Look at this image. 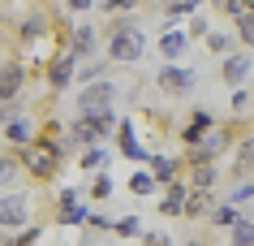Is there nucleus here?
I'll use <instances>...</instances> for the list:
<instances>
[{
    "instance_id": "6ab92c4d",
    "label": "nucleus",
    "mask_w": 254,
    "mask_h": 246,
    "mask_svg": "<svg viewBox=\"0 0 254 246\" xmlns=\"http://www.w3.org/2000/svg\"><path fill=\"white\" fill-rule=\"evenodd\" d=\"M228 112H233L237 121H250L254 125V91H250V82H246V86H233V95H228Z\"/></svg>"
},
{
    "instance_id": "ddd939ff",
    "label": "nucleus",
    "mask_w": 254,
    "mask_h": 246,
    "mask_svg": "<svg viewBox=\"0 0 254 246\" xmlns=\"http://www.w3.org/2000/svg\"><path fill=\"white\" fill-rule=\"evenodd\" d=\"M117 151L125 156V160H134V164H147V160H151V151L142 147L134 121H121V125H117Z\"/></svg>"
},
{
    "instance_id": "412c9836",
    "label": "nucleus",
    "mask_w": 254,
    "mask_h": 246,
    "mask_svg": "<svg viewBox=\"0 0 254 246\" xmlns=\"http://www.w3.org/2000/svg\"><path fill=\"white\" fill-rule=\"evenodd\" d=\"M186 43H190V30H181V26H168V30L160 35V56H164V61H181Z\"/></svg>"
},
{
    "instance_id": "2f4dec72",
    "label": "nucleus",
    "mask_w": 254,
    "mask_h": 246,
    "mask_svg": "<svg viewBox=\"0 0 254 246\" xmlns=\"http://www.w3.org/2000/svg\"><path fill=\"white\" fill-rule=\"evenodd\" d=\"M202 43H207V52H215V56H228L233 48H241L237 35H224V30H211V35H207Z\"/></svg>"
},
{
    "instance_id": "5701e85b",
    "label": "nucleus",
    "mask_w": 254,
    "mask_h": 246,
    "mask_svg": "<svg viewBox=\"0 0 254 246\" xmlns=\"http://www.w3.org/2000/svg\"><path fill=\"white\" fill-rule=\"evenodd\" d=\"M147 164H151V173L160 177V186H168V181H177V173L186 168V160H181V156H151Z\"/></svg>"
},
{
    "instance_id": "c9c22d12",
    "label": "nucleus",
    "mask_w": 254,
    "mask_h": 246,
    "mask_svg": "<svg viewBox=\"0 0 254 246\" xmlns=\"http://www.w3.org/2000/svg\"><path fill=\"white\" fill-rule=\"evenodd\" d=\"M112 233H117V238H142V220L138 216H121L117 225H112Z\"/></svg>"
},
{
    "instance_id": "393cba45",
    "label": "nucleus",
    "mask_w": 254,
    "mask_h": 246,
    "mask_svg": "<svg viewBox=\"0 0 254 246\" xmlns=\"http://www.w3.org/2000/svg\"><path fill=\"white\" fill-rule=\"evenodd\" d=\"M99 78H108V52H104V56H86V61L78 65L73 86H86V82H99Z\"/></svg>"
},
{
    "instance_id": "72a5a7b5",
    "label": "nucleus",
    "mask_w": 254,
    "mask_h": 246,
    "mask_svg": "<svg viewBox=\"0 0 254 246\" xmlns=\"http://www.w3.org/2000/svg\"><path fill=\"white\" fill-rule=\"evenodd\" d=\"M207 4H211V13L228 17V22H233L237 13H246V0H207Z\"/></svg>"
},
{
    "instance_id": "cd10ccee",
    "label": "nucleus",
    "mask_w": 254,
    "mask_h": 246,
    "mask_svg": "<svg viewBox=\"0 0 254 246\" xmlns=\"http://www.w3.org/2000/svg\"><path fill=\"white\" fill-rule=\"evenodd\" d=\"M241 216H246V212H241L237 203L220 199V203H215V212H211V229H233V225H237Z\"/></svg>"
},
{
    "instance_id": "a19ab883",
    "label": "nucleus",
    "mask_w": 254,
    "mask_h": 246,
    "mask_svg": "<svg viewBox=\"0 0 254 246\" xmlns=\"http://www.w3.org/2000/svg\"><path fill=\"white\" fill-rule=\"evenodd\" d=\"M99 0H65V13L73 17V13H86V9H95Z\"/></svg>"
},
{
    "instance_id": "9b49d317",
    "label": "nucleus",
    "mask_w": 254,
    "mask_h": 246,
    "mask_svg": "<svg viewBox=\"0 0 254 246\" xmlns=\"http://www.w3.org/2000/svg\"><path fill=\"white\" fill-rule=\"evenodd\" d=\"M86 216H91V203H82L78 190H61L56 194V212H52V225H73V229H82L86 225Z\"/></svg>"
},
{
    "instance_id": "a211bd4d",
    "label": "nucleus",
    "mask_w": 254,
    "mask_h": 246,
    "mask_svg": "<svg viewBox=\"0 0 254 246\" xmlns=\"http://www.w3.org/2000/svg\"><path fill=\"white\" fill-rule=\"evenodd\" d=\"M215 190H194L190 186V203H186V220H211V212H215Z\"/></svg>"
},
{
    "instance_id": "1a4fd4ad",
    "label": "nucleus",
    "mask_w": 254,
    "mask_h": 246,
    "mask_svg": "<svg viewBox=\"0 0 254 246\" xmlns=\"http://www.w3.org/2000/svg\"><path fill=\"white\" fill-rule=\"evenodd\" d=\"M194 69H186V65H177V61H164V69L155 74V86H160L168 99H186L190 91H194Z\"/></svg>"
},
{
    "instance_id": "f03ea898",
    "label": "nucleus",
    "mask_w": 254,
    "mask_h": 246,
    "mask_svg": "<svg viewBox=\"0 0 254 246\" xmlns=\"http://www.w3.org/2000/svg\"><path fill=\"white\" fill-rule=\"evenodd\" d=\"M104 52L112 65H138L147 52V30L134 22V13H112L104 30Z\"/></svg>"
},
{
    "instance_id": "a878e982",
    "label": "nucleus",
    "mask_w": 254,
    "mask_h": 246,
    "mask_svg": "<svg viewBox=\"0 0 254 246\" xmlns=\"http://www.w3.org/2000/svg\"><path fill=\"white\" fill-rule=\"evenodd\" d=\"M224 199H228V203H237L241 212H250V207H254V177H233V186H228Z\"/></svg>"
},
{
    "instance_id": "f257e3e1",
    "label": "nucleus",
    "mask_w": 254,
    "mask_h": 246,
    "mask_svg": "<svg viewBox=\"0 0 254 246\" xmlns=\"http://www.w3.org/2000/svg\"><path fill=\"white\" fill-rule=\"evenodd\" d=\"M65 130H69V125H61L56 117H43V121H39V134H35V143L17 147V156H22V168H26V177L35 181V186H52V181L61 177L65 156H69V138H65Z\"/></svg>"
},
{
    "instance_id": "b1692460",
    "label": "nucleus",
    "mask_w": 254,
    "mask_h": 246,
    "mask_svg": "<svg viewBox=\"0 0 254 246\" xmlns=\"http://www.w3.org/2000/svg\"><path fill=\"white\" fill-rule=\"evenodd\" d=\"M108 160H112L108 143H95V147H82V151H78V168H82V173H99Z\"/></svg>"
},
{
    "instance_id": "20e7f679",
    "label": "nucleus",
    "mask_w": 254,
    "mask_h": 246,
    "mask_svg": "<svg viewBox=\"0 0 254 246\" xmlns=\"http://www.w3.org/2000/svg\"><path fill=\"white\" fill-rule=\"evenodd\" d=\"M117 112L108 108V112H95V117H73L69 121V130H65V138H69V147L73 151H82V147H95V143H108V138H117Z\"/></svg>"
},
{
    "instance_id": "dca6fc26",
    "label": "nucleus",
    "mask_w": 254,
    "mask_h": 246,
    "mask_svg": "<svg viewBox=\"0 0 254 246\" xmlns=\"http://www.w3.org/2000/svg\"><path fill=\"white\" fill-rule=\"evenodd\" d=\"M215 125V117L207 108H194L190 112V121H181V130H177V138H181V147H190V143H198L202 134H207V130H211Z\"/></svg>"
},
{
    "instance_id": "79ce46f5",
    "label": "nucleus",
    "mask_w": 254,
    "mask_h": 246,
    "mask_svg": "<svg viewBox=\"0 0 254 246\" xmlns=\"http://www.w3.org/2000/svg\"><path fill=\"white\" fill-rule=\"evenodd\" d=\"M9 9H13V0H0V17L9 13Z\"/></svg>"
},
{
    "instance_id": "6e6552de",
    "label": "nucleus",
    "mask_w": 254,
    "mask_h": 246,
    "mask_svg": "<svg viewBox=\"0 0 254 246\" xmlns=\"http://www.w3.org/2000/svg\"><path fill=\"white\" fill-rule=\"evenodd\" d=\"M99 43H104V35H99V26H91V22H78V26L61 30V48H69L78 61L99 56Z\"/></svg>"
},
{
    "instance_id": "39448f33",
    "label": "nucleus",
    "mask_w": 254,
    "mask_h": 246,
    "mask_svg": "<svg viewBox=\"0 0 254 246\" xmlns=\"http://www.w3.org/2000/svg\"><path fill=\"white\" fill-rule=\"evenodd\" d=\"M26 82H30V61H26L22 52L4 56V61H0V104H13V99H22Z\"/></svg>"
},
{
    "instance_id": "37998d69",
    "label": "nucleus",
    "mask_w": 254,
    "mask_h": 246,
    "mask_svg": "<svg viewBox=\"0 0 254 246\" xmlns=\"http://www.w3.org/2000/svg\"><path fill=\"white\" fill-rule=\"evenodd\" d=\"M4 39H9V30H4V22H0V48H4Z\"/></svg>"
},
{
    "instance_id": "c03bdc74",
    "label": "nucleus",
    "mask_w": 254,
    "mask_h": 246,
    "mask_svg": "<svg viewBox=\"0 0 254 246\" xmlns=\"http://www.w3.org/2000/svg\"><path fill=\"white\" fill-rule=\"evenodd\" d=\"M246 9H254V0H246Z\"/></svg>"
},
{
    "instance_id": "58836bf2",
    "label": "nucleus",
    "mask_w": 254,
    "mask_h": 246,
    "mask_svg": "<svg viewBox=\"0 0 254 246\" xmlns=\"http://www.w3.org/2000/svg\"><path fill=\"white\" fill-rule=\"evenodd\" d=\"M190 39H207V35H211V26H207V17H198V13H194V17H190Z\"/></svg>"
},
{
    "instance_id": "7c9ffc66",
    "label": "nucleus",
    "mask_w": 254,
    "mask_h": 246,
    "mask_svg": "<svg viewBox=\"0 0 254 246\" xmlns=\"http://www.w3.org/2000/svg\"><path fill=\"white\" fill-rule=\"evenodd\" d=\"M207 4V0H164V13L173 17V22H181V17H194Z\"/></svg>"
},
{
    "instance_id": "4c0bfd02",
    "label": "nucleus",
    "mask_w": 254,
    "mask_h": 246,
    "mask_svg": "<svg viewBox=\"0 0 254 246\" xmlns=\"http://www.w3.org/2000/svg\"><path fill=\"white\" fill-rule=\"evenodd\" d=\"M43 238V225H22V229L13 233V246H35Z\"/></svg>"
},
{
    "instance_id": "ea45409f",
    "label": "nucleus",
    "mask_w": 254,
    "mask_h": 246,
    "mask_svg": "<svg viewBox=\"0 0 254 246\" xmlns=\"http://www.w3.org/2000/svg\"><path fill=\"white\" fill-rule=\"evenodd\" d=\"M168 242H173V238H168L164 229H147L142 233V246H168Z\"/></svg>"
},
{
    "instance_id": "7ed1b4c3",
    "label": "nucleus",
    "mask_w": 254,
    "mask_h": 246,
    "mask_svg": "<svg viewBox=\"0 0 254 246\" xmlns=\"http://www.w3.org/2000/svg\"><path fill=\"white\" fill-rule=\"evenodd\" d=\"M52 22H56V17H52V4H35V9H26V13L13 22V43H17V52L30 56L43 39L61 35V30H52Z\"/></svg>"
},
{
    "instance_id": "473e14b6",
    "label": "nucleus",
    "mask_w": 254,
    "mask_h": 246,
    "mask_svg": "<svg viewBox=\"0 0 254 246\" xmlns=\"http://www.w3.org/2000/svg\"><path fill=\"white\" fill-rule=\"evenodd\" d=\"M228 242H237V246H254V220L250 216H241L233 229H228Z\"/></svg>"
},
{
    "instance_id": "0eeeda50",
    "label": "nucleus",
    "mask_w": 254,
    "mask_h": 246,
    "mask_svg": "<svg viewBox=\"0 0 254 246\" xmlns=\"http://www.w3.org/2000/svg\"><path fill=\"white\" fill-rule=\"evenodd\" d=\"M117 95H121L117 82L99 78V82H86V86H78V95H73V108H78L82 117H95V112H108V108H112V99H117Z\"/></svg>"
},
{
    "instance_id": "c85d7f7f",
    "label": "nucleus",
    "mask_w": 254,
    "mask_h": 246,
    "mask_svg": "<svg viewBox=\"0 0 254 246\" xmlns=\"http://www.w3.org/2000/svg\"><path fill=\"white\" fill-rule=\"evenodd\" d=\"M233 35H237L241 48H250V52H254V9H246V13L233 17Z\"/></svg>"
},
{
    "instance_id": "bb28decb",
    "label": "nucleus",
    "mask_w": 254,
    "mask_h": 246,
    "mask_svg": "<svg viewBox=\"0 0 254 246\" xmlns=\"http://www.w3.org/2000/svg\"><path fill=\"white\" fill-rule=\"evenodd\" d=\"M112 190H117V186H112V173H108V168L91 173V186H86V199H91V203H108Z\"/></svg>"
},
{
    "instance_id": "4be33fe9",
    "label": "nucleus",
    "mask_w": 254,
    "mask_h": 246,
    "mask_svg": "<svg viewBox=\"0 0 254 246\" xmlns=\"http://www.w3.org/2000/svg\"><path fill=\"white\" fill-rule=\"evenodd\" d=\"M220 177H224V173L215 168V160H207V164H190V177H186V181L194 186V190H215Z\"/></svg>"
},
{
    "instance_id": "2eb2a0df",
    "label": "nucleus",
    "mask_w": 254,
    "mask_h": 246,
    "mask_svg": "<svg viewBox=\"0 0 254 246\" xmlns=\"http://www.w3.org/2000/svg\"><path fill=\"white\" fill-rule=\"evenodd\" d=\"M233 177H254V125L246 130V134H237V143H233Z\"/></svg>"
},
{
    "instance_id": "f704fd0d",
    "label": "nucleus",
    "mask_w": 254,
    "mask_h": 246,
    "mask_svg": "<svg viewBox=\"0 0 254 246\" xmlns=\"http://www.w3.org/2000/svg\"><path fill=\"white\" fill-rule=\"evenodd\" d=\"M99 9H104L108 17H112V13H138L142 0H99Z\"/></svg>"
},
{
    "instance_id": "e433bc0d",
    "label": "nucleus",
    "mask_w": 254,
    "mask_h": 246,
    "mask_svg": "<svg viewBox=\"0 0 254 246\" xmlns=\"http://www.w3.org/2000/svg\"><path fill=\"white\" fill-rule=\"evenodd\" d=\"M112 225H117V220H108L104 212H91L86 225H82V233H86V238H91V233H112Z\"/></svg>"
},
{
    "instance_id": "aec40b11",
    "label": "nucleus",
    "mask_w": 254,
    "mask_h": 246,
    "mask_svg": "<svg viewBox=\"0 0 254 246\" xmlns=\"http://www.w3.org/2000/svg\"><path fill=\"white\" fill-rule=\"evenodd\" d=\"M22 156H17V147L13 151H0V190H13L17 181H22Z\"/></svg>"
},
{
    "instance_id": "4468645a",
    "label": "nucleus",
    "mask_w": 254,
    "mask_h": 246,
    "mask_svg": "<svg viewBox=\"0 0 254 246\" xmlns=\"http://www.w3.org/2000/svg\"><path fill=\"white\" fill-rule=\"evenodd\" d=\"M186 203H190V181H168L164 186V199H160V216L177 220V216H186Z\"/></svg>"
},
{
    "instance_id": "f3484780",
    "label": "nucleus",
    "mask_w": 254,
    "mask_h": 246,
    "mask_svg": "<svg viewBox=\"0 0 254 246\" xmlns=\"http://www.w3.org/2000/svg\"><path fill=\"white\" fill-rule=\"evenodd\" d=\"M0 134H4V143H9V147H26V143H35L39 125L26 121V117H13V121H4V125H0Z\"/></svg>"
},
{
    "instance_id": "c756f323",
    "label": "nucleus",
    "mask_w": 254,
    "mask_h": 246,
    "mask_svg": "<svg viewBox=\"0 0 254 246\" xmlns=\"http://www.w3.org/2000/svg\"><path fill=\"white\" fill-rule=\"evenodd\" d=\"M151 190H160V177H155V173H142V168L129 173V194H134V199H147Z\"/></svg>"
},
{
    "instance_id": "f8f14e48",
    "label": "nucleus",
    "mask_w": 254,
    "mask_h": 246,
    "mask_svg": "<svg viewBox=\"0 0 254 246\" xmlns=\"http://www.w3.org/2000/svg\"><path fill=\"white\" fill-rule=\"evenodd\" d=\"M250 74H254L250 48H233V52L224 56V65H220V82H228V86H246Z\"/></svg>"
},
{
    "instance_id": "423d86ee",
    "label": "nucleus",
    "mask_w": 254,
    "mask_h": 246,
    "mask_svg": "<svg viewBox=\"0 0 254 246\" xmlns=\"http://www.w3.org/2000/svg\"><path fill=\"white\" fill-rule=\"evenodd\" d=\"M73 78H78V56L69 52V48H61L56 56H48V61H43V82H48V95L69 91V86H73Z\"/></svg>"
},
{
    "instance_id": "9d476101",
    "label": "nucleus",
    "mask_w": 254,
    "mask_h": 246,
    "mask_svg": "<svg viewBox=\"0 0 254 246\" xmlns=\"http://www.w3.org/2000/svg\"><path fill=\"white\" fill-rule=\"evenodd\" d=\"M22 225H30V199L22 190H0V229L17 233Z\"/></svg>"
}]
</instances>
